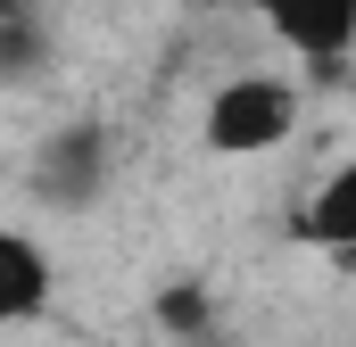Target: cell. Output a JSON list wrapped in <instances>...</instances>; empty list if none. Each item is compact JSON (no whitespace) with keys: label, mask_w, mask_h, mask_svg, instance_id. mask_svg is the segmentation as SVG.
<instances>
[{"label":"cell","mask_w":356,"mask_h":347,"mask_svg":"<svg viewBox=\"0 0 356 347\" xmlns=\"http://www.w3.org/2000/svg\"><path fill=\"white\" fill-rule=\"evenodd\" d=\"M42 306H50V264H42V248L25 232L0 223V323H25Z\"/></svg>","instance_id":"obj_4"},{"label":"cell","mask_w":356,"mask_h":347,"mask_svg":"<svg viewBox=\"0 0 356 347\" xmlns=\"http://www.w3.org/2000/svg\"><path fill=\"white\" fill-rule=\"evenodd\" d=\"M99 166H108V133H99V124H67V133L42 141L33 190H42L50 207H83L91 190H99Z\"/></svg>","instance_id":"obj_2"},{"label":"cell","mask_w":356,"mask_h":347,"mask_svg":"<svg viewBox=\"0 0 356 347\" xmlns=\"http://www.w3.org/2000/svg\"><path fill=\"white\" fill-rule=\"evenodd\" d=\"M8 17H33V0H0V25H8Z\"/></svg>","instance_id":"obj_6"},{"label":"cell","mask_w":356,"mask_h":347,"mask_svg":"<svg viewBox=\"0 0 356 347\" xmlns=\"http://www.w3.org/2000/svg\"><path fill=\"white\" fill-rule=\"evenodd\" d=\"M315 240L323 248H348L356 240V174H332L323 198H315Z\"/></svg>","instance_id":"obj_5"},{"label":"cell","mask_w":356,"mask_h":347,"mask_svg":"<svg viewBox=\"0 0 356 347\" xmlns=\"http://www.w3.org/2000/svg\"><path fill=\"white\" fill-rule=\"evenodd\" d=\"M290 91L282 83H224L216 91V108H207V141L216 149H232V158H249V149H273L282 133H290Z\"/></svg>","instance_id":"obj_1"},{"label":"cell","mask_w":356,"mask_h":347,"mask_svg":"<svg viewBox=\"0 0 356 347\" xmlns=\"http://www.w3.org/2000/svg\"><path fill=\"white\" fill-rule=\"evenodd\" d=\"M257 17L290 50H307L315 67H340V50L356 33V0H257Z\"/></svg>","instance_id":"obj_3"}]
</instances>
